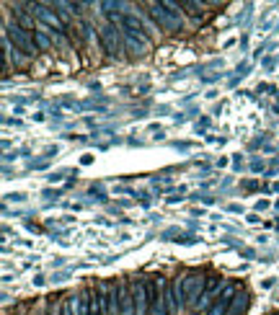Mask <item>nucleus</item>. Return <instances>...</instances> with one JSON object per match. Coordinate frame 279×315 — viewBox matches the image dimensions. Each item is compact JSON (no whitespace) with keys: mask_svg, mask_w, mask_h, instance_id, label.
Returning a JSON list of instances; mask_svg holds the SVG:
<instances>
[{"mask_svg":"<svg viewBox=\"0 0 279 315\" xmlns=\"http://www.w3.org/2000/svg\"><path fill=\"white\" fill-rule=\"evenodd\" d=\"M184 297H186V308H196L199 305V300H202V295H204V284H207V276L202 274V272H186L184 276Z\"/></svg>","mask_w":279,"mask_h":315,"instance_id":"nucleus-1","label":"nucleus"},{"mask_svg":"<svg viewBox=\"0 0 279 315\" xmlns=\"http://www.w3.org/2000/svg\"><path fill=\"white\" fill-rule=\"evenodd\" d=\"M3 37H8L10 41H13V47L16 49H21V52H26L29 57H37V44H34V34L31 31H26V29H21L18 24H5L3 26Z\"/></svg>","mask_w":279,"mask_h":315,"instance_id":"nucleus-2","label":"nucleus"},{"mask_svg":"<svg viewBox=\"0 0 279 315\" xmlns=\"http://www.w3.org/2000/svg\"><path fill=\"white\" fill-rule=\"evenodd\" d=\"M150 8V18H153V24L158 26V31H181V16L171 13V10H166V5L163 3H147Z\"/></svg>","mask_w":279,"mask_h":315,"instance_id":"nucleus-3","label":"nucleus"},{"mask_svg":"<svg viewBox=\"0 0 279 315\" xmlns=\"http://www.w3.org/2000/svg\"><path fill=\"white\" fill-rule=\"evenodd\" d=\"M101 44H103V52L109 54V57H122L124 52V31H116V26H103L101 29Z\"/></svg>","mask_w":279,"mask_h":315,"instance_id":"nucleus-4","label":"nucleus"},{"mask_svg":"<svg viewBox=\"0 0 279 315\" xmlns=\"http://www.w3.org/2000/svg\"><path fill=\"white\" fill-rule=\"evenodd\" d=\"M238 292H240L238 282H228L223 287V292H220V297L212 302V308H209L204 315H228V310H230V305H232V300H235Z\"/></svg>","mask_w":279,"mask_h":315,"instance_id":"nucleus-5","label":"nucleus"},{"mask_svg":"<svg viewBox=\"0 0 279 315\" xmlns=\"http://www.w3.org/2000/svg\"><path fill=\"white\" fill-rule=\"evenodd\" d=\"M132 295H135V315H150L147 279H132Z\"/></svg>","mask_w":279,"mask_h":315,"instance_id":"nucleus-6","label":"nucleus"},{"mask_svg":"<svg viewBox=\"0 0 279 315\" xmlns=\"http://www.w3.org/2000/svg\"><path fill=\"white\" fill-rule=\"evenodd\" d=\"M116 292H119V302H122V315H135V295H132V282H116Z\"/></svg>","mask_w":279,"mask_h":315,"instance_id":"nucleus-7","label":"nucleus"},{"mask_svg":"<svg viewBox=\"0 0 279 315\" xmlns=\"http://www.w3.org/2000/svg\"><path fill=\"white\" fill-rule=\"evenodd\" d=\"M168 292H171V297H173V305H176V310H184V308H186V297H184V279H181V276L168 279Z\"/></svg>","mask_w":279,"mask_h":315,"instance_id":"nucleus-8","label":"nucleus"},{"mask_svg":"<svg viewBox=\"0 0 279 315\" xmlns=\"http://www.w3.org/2000/svg\"><path fill=\"white\" fill-rule=\"evenodd\" d=\"M34 8L39 10V18L44 21V24H49V26H54L57 31H67V29H65V24H62V18L57 16L54 10H46V5H34Z\"/></svg>","mask_w":279,"mask_h":315,"instance_id":"nucleus-9","label":"nucleus"},{"mask_svg":"<svg viewBox=\"0 0 279 315\" xmlns=\"http://www.w3.org/2000/svg\"><path fill=\"white\" fill-rule=\"evenodd\" d=\"M34 44H37L39 52H46L52 49V37H49V29H44L42 24L37 26V31H34Z\"/></svg>","mask_w":279,"mask_h":315,"instance_id":"nucleus-10","label":"nucleus"},{"mask_svg":"<svg viewBox=\"0 0 279 315\" xmlns=\"http://www.w3.org/2000/svg\"><path fill=\"white\" fill-rule=\"evenodd\" d=\"M248 310V292H238L235 295V300H232V305H230V310H228V315H243Z\"/></svg>","mask_w":279,"mask_h":315,"instance_id":"nucleus-11","label":"nucleus"}]
</instances>
